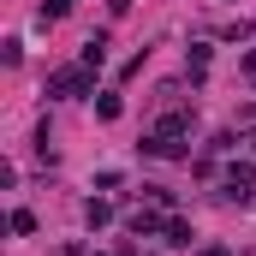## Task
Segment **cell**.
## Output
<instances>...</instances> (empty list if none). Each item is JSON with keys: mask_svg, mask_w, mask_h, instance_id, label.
Listing matches in <instances>:
<instances>
[{"mask_svg": "<svg viewBox=\"0 0 256 256\" xmlns=\"http://www.w3.org/2000/svg\"><path fill=\"white\" fill-rule=\"evenodd\" d=\"M6 232H18V238L36 232V214H30V208H12V214H6Z\"/></svg>", "mask_w": 256, "mask_h": 256, "instance_id": "ba28073f", "label": "cell"}, {"mask_svg": "<svg viewBox=\"0 0 256 256\" xmlns=\"http://www.w3.org/2000/svg\"><path fill=\"white\" fill-rule=\"evenodd\" d=\"M108 6H114V12H131V6H137V0H108Z\"/></svg>", "mask_w": 256, "mask_h": 256, "instance_id": "5bb4252c", "label": "cell"}, {"mask_svg": "<svg viewBox=\"0 0 256 256\" xmlns=\"http://www.w3.org/2000/svg\"><path fill=\"white\" fill-rule=\"evenodd\" d=\"M0 60H6V66H18V60H24V42H18V36H12V42H0Z\"/></svg>", "mask_w": 256, "mask_h": 256, "instance_id": "7c38bea8", "label": "cell"}, {"mask_svg": "<svg viewBox=\"0 0 256 256\" xmlns=\"http://www.w3.org/2000/svg\"><path fill=\"white\" fill-rule=\"evenodd\" d=\"M126 226L137 232V238H149V232H167V214H155V208H137V214H131Z\"/></svg>", "mask_w": 256, "mask_h": 256, "instance_id": "277c9868", "label": "cell"}, {"mask_svg": "<svg viewBox=\"0 0 256 256\" xmlns=\"http://www.w3.org/2000/svg\"><path fill=\"white\" fill-rule=\"evenodd\" d=\"M96 114H102V120H120L126 102H120V96H96Z\"/></svg>", "mask_w": 256, "mask_h": 256, "instance_id": "30bf717a", "label": "cell"}, {"mask_svg": "<svg viewBox=\"0 0 256 256\" xmlns=\"http://www.w3.org/2000/svg\"><path fill=\"white\" fill-rule=\"evenodd\" d=\"M185 72L202 84V72H208V48H202V42H191V48H185Z\"/></svg>", "mask_w": 256, "mask_h": 256, "instance_id": "52a82bcc", "label": "cell"}, {"mask_svg": "<svg viewBox=\"0 0 256 256\" xmlns=\"http://www.w3.org/2000/svg\"><path fill=\"white\" fill-rule=\"evenodd\" d=\"M78 66H90V72H102V66H108V36H102V30H96V36L84 42V54H78Z\"/></svg>", "mask_w": 256, "mask_h": 256, "instance_id": "5b68a950", "label": "cell"}, {"mask_svg": "<svg viewBox=\"0 0 256 256\" xmlns=\"http://www.w3.org/2000/svg\"><path fill=\"white\" fill-rule=\"evenodd\" d=\"M250 191H256V161H232L226 179H220V196L226 202H250Z\"/></svg>", "mask_w": 256, "mask_h": 256, "instance_id": "3957f363", "label": "cell"}, {"mask_svg": "<svg viewBox=\"0 0 256 256\" xmlns=\"http://www.w3.org/2000/svg\"><path fill=\"white\" fill-rule=\"evenodd\" d=\"M244 72H250V78H256V54H244Z\"/></svg>", "mask_w": 256, "mask_h": 256, "instance_id": "9a60e30c", "label": "cell"}, {"mask_svg": "<svg viewBox=\"0 0 256 256\" xmlns=\"http://www.w3.org/2000/svg\"><path fill=\"white\" fill-rule=\"evenodd\" d=\"M202 256H232V250H226V244H202Z\"/></svg>", "mask_w": 256, "mask_h": 256, "instance_id": "4fadbf2b", "label": "cell"}, {"mask_svg": "<svg viewBox=\"0 0 256 256\" xmlns=\"http://www.w3.org/2000/svg\"><path fill=\"white\" fill-rule=\"evenodd\" d=\"M185 137H191V114H167V120H155V131L143 137V155L179 161V155H185Z\"/></svg>", "mask_w": 256, "mask_h": 256, "instance_id": "6da1fadb", "label": "cell"}, {"mask_svg": "<svg viewBox=\"0 0 256 256\" xmlns=\"http://www.w3.org/2000/svg\"><path fill=\"white\" fill-rule=\"evenodd\" d=\"M66 6H72V0H42V12H36V24H54V18H66Z\"/></svg>", "mask_w": 256, "mask_h": 256, "instance_id": "8fae6325", "label": "cell"}, {"mask_svg": "<svg viewBox=\"0 0 256 256\" xmlns=\"http://www.w3.org/2000/svg\"><path fill=\"white\" fill-rule=\"evenodd\" d=\"M96 90V72L90 66H60L48 78V102H72V96H90Z\"/></svg>", "mask_w": 256, "mask_h": 256, "instance_id": "7a4b0ae2", "label": "cell"}, {"mask_svg": "<svg viewBox=\"0 0 256 256\" xmlns=\"http://www.w3.org/2000/svg\"><path fill=\"white\" fill-rule=\"evenodd\" d=\"M167 244H191V220H179V214H167V232H161Z\"/></svg>", "mask_w": 256, "mask_h": 256, "instance_id": "9c48e42d", "label": "cell"}, {"mask_svg": "<svg viewBox=\"0 0 256 256\" xmlns=\"http://www.w3.org/2000/svg\"><path fill=\"white\" fill-rule=\"evenodd\" d=\"M84 220H90V226H108V220H114V202H108V196H90V202H84Z\"/></svg>", "mask_w": 256, "mask_h": 256, "instance_id": "8992f818", "label": "cell"}, {"mask_svg": "<svg viewBox=\"0 0 256 256\" xmlns=\"http://www.w3.org/2000/svg\"><path fill=\"white\" fill-rule=\"evenodd\" d=\"M250 149H256V131H250Z\"/></svg>", "mask_w": 256, "mask_h": 256, "instance_id": "2e32d148", "label": "cell"}]
</instances>
